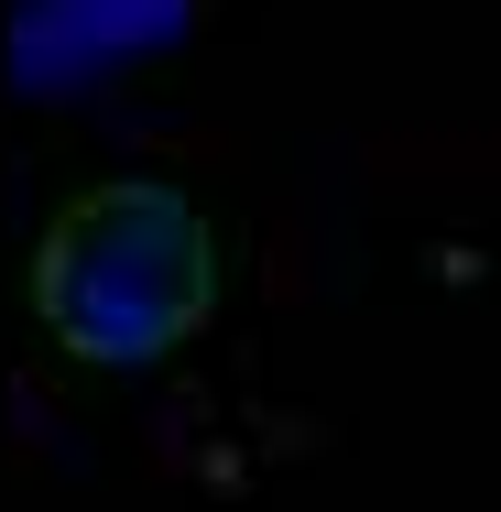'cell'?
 <instances>
[{
	"label": "cell",
	"instance_id": "cell-1",
	"mask_svg": "<svg viewBox=\"0 0 501 512\" xmlns=\"http://www.w3.org/2000/svg\"><path fill=\"white\" fill-rule=\"evenodd\" d=\"M218 306V240L175 186L120 175V186H77L44 218L33 251V316L66 360L88 371H142L164 349H186Z\"/></svg>",
	"mask_w": 501,
	"mask_h": 512
}]
</instances>
